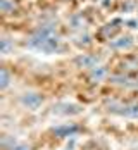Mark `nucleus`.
Wrapping results in <instances>:
<instances>
[{
	"label": "nucleus",
	"mask_w": 138,
	"mask_h": 150,
	"mask_svg": "<svg viewBox=\"0 0 138 150\" xmlns=\"http://www.w3.org/2000/svg\"><path fill=\"white\" fill-rule=\"evenodd\" d=\"M42 102H43V97L40 93H26L23 97V104L30 109H38L42 105Z\"/></svg>",
	"instance_id": "nucleus-1"
},
{
	"label": "nucleus",
	"mask_w": 138,
	"mask_h": 150,
	"mask_svg": "<svg viewBox=\"0 0 138 150\" xmlns=\"http://www.w3.org/2000/svg\"><path fill=\"white\" fill-rule=\"evenodd\" d=\"M55 133L59 136H69L71 133H74L76 131V126H69V124H64V126H59V128H55L54 129Z\"/></svg>",
	"instance_id": "nucleus-2"
}]
</instances>
